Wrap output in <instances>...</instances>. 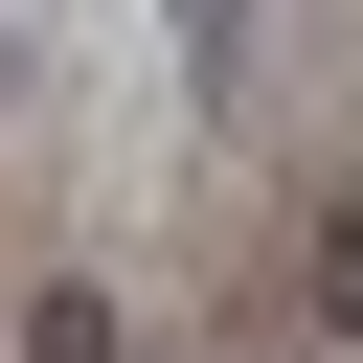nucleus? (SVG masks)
I'll return each mask as SVG.
<instances>
[{"instance_id": "obj_1", "label": "nucleus", "mask_w": 363, "mask_h": 363, "mask_svg": "<svg viewBox=\"0 0 363 363\" xmlns=\"http://www.w3.org/2000/svg\"><path fill=\"white\" fill-rule=\"evenodd\" d=\"M23 363H136V318H113L91 272H45V295H23Z\"/></svg>"}, {"instance_id": "obj_2", "label": "nucleus", "mask_w": 363, "mask_h": 363, "mask_svg": "<svg viewBox=\"0 0 363 363\" xmlns=\"http://www.w3.org/2000/svg\"><path fill=\"white\" fill-rule=\"evenodd\" d=\"M23 91H45V23H0V113H23Z\"/></svg>"}]
</instances>
